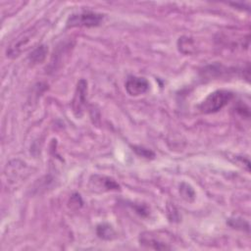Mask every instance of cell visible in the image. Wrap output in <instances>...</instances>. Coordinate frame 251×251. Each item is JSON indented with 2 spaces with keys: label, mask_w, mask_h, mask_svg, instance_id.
Masks as SVG:
<instances>
[{
  "label": "cell",
  "mask_w": 251,
  "mask_h": 251,
  "mask_svg": "<svg viewBox=\"0 0 251 251\" xmlns=\"http://www.w3.org/2000/svg\"><path fill=\"white\" fill-rule=\"evenodd\" d=\"M46 25L37 24L28 30L22 33L7 49V56L9 57H17L19 56L23 51L28 48V46L36 42V38L39 37L40 31L45 28Z\"/></svg>",
  "instance_id": "6da1fadb"
},
{
  "label": "cell",
  "mask_w": 251,
  "mask_h": 251,
  "mask_svg": "<svg viewBox=\"0 0 251 251\" xmlns=\"http://www.w3.org/2000/svg\"><path fill=\"white\" fill-rule=\"evenodd\" d=\"M233 98V93L229 90H216L210 93L199 105V110L204 114L216 113L224 108Z\"/></svg>",
  "instance_id": "7a4b0ae2"
},
{
  "label": "cell",
  "mask_w": 251,
  "mask_h": 251,
  "mask_svg": "<svg viewBox=\"0 0 251 251\" xmlns=\"http://www.w3.org/2000/svg\"><path fill=\"white\" fill-rule=\"evenodd\" d=\"M102 20H103L102 14L86 11L78 14H73L67 21V26L68 27L97 26L100 25Z\"/></svg>",
  "instance_id": "3957f363"
},
{
  "label": "cell",
  "mask_w": 251,
  "mask_h": 251,
  "mask_svg": "<svg viewBox=\"0 0 251 251\" xmlns=\"http://www.w3.org/2000/svg\"><path fill=\"white\" fill-rule=\"evenodd\" d=\"M140 245L148 248V249H155V250H171L173 247L169 245V243L164 240L161 235L157 232L153 231H144L140 233L139 236Z\"/></svg>",
  "instance_id": "277c9868"
},
{
  "label": "cell",
  "mask_w": 251,
  "mask_h": 251,
  "mask_svg": "<svg viewBox=\"0 0 251 251\" xmlns=\"http://www.w3.org/2000/svg\"><path fill=\"white\" fill-rule=\"evenodd\" d=\"M89 184H90L91 190L95 192H105V191L120 189V185L115 179L109 176H99V175L92 176L90 177Z\"/></svg>",
  "instance_id": "5b68a950"
},
{
  "label": "cell",
  "mask_w": 251,
  "mask_h": 251,
  "mask_svg": "<svg viewBox=\"0 0 251 251\" xmlns=\"http://www.w3.org/2000/svg\"><path fill=\"white\" fill-rule=\"evenodd\" d=\"M86 91H87V82L85 79L81 78L77 82L76 89L75 92L74 99L72 101V107L74 114L78 118L82 115V108L85 104L86 98Z\"/></svg>",
  "instance_id": "8992f818"
},
{
  "label": "cell",
  "mask_w": 251,
  "mask_h": 251,
  "mask_svg": "<svg viewBox=\"0 0 251 251\" xmlns=\"http://www.w3.org/2000/svg\"><path fill=\"white\" fill-rule=\"evenodd\" d=\"M126 90L131 96H139L149 90V82L145 77L129 76L126 81Z\"/></svg>",
  "instance_id": "52a82bcc"
},
{
  "label": "cell",
  "mask_w": 251,
  "mask_h": 251,
  "mask_svg": "<svg viewBox=\"0 0 251 251\" xmlns=\"http://www.w3.org/2000/svg\"><path fill=\"white\" fill-rule=\"evenodd\" d=\"M48 49L46 48L45 45H39L36 47L29 55V60L33 64H38L44 61L46 55H47Z\"/></svg>",
  "instance_id": "ba28073f"
},
{
  "label": "cell",
  "mask_w": 251,
  "mask_h": 251,
  "mask_svg": "<svg viewBox=\"0 0 251 251\" xmlns=\"http://www.w3.org/2000/svg\"><path fill=\"white\" fill-rule=\"evenodd\" d=\"M96 232H97V235L100 238L106 239V240L113 239L115 237V234H116L113 227L111 226H109L108 224L99 225L96 228Z\"/></svg>",
  "instance_id": "9c48e42d"
},
{
  "label": "cell",
  "mask_w": 251,
  "mask_h": 251,
  "mask_svg": "<svg viewBox=\"0 0 251 251\" xmlns=\"http://www.w3.org/2000/svg\"><path fill=\"white\" fill-rule=\"evenodd\" d=\"M179 192H180L182 198L188 202H191L195 199V191L191 187V185L188 183L182 182L179 186Z\"/></svg>",
  "instance_id": "30bf717a"
},
{
  "label": "cell",
  "mask_w": 251,
  "mask_h": 251,
  "mask_svg": "<svg viewBox=\"0 0 251 251\" xmlns=\"http://www.w3.org/2000/svg\"><path fill=\"white\" fill-rule=\"evenodd\" d=\"M177 43H178L179 51H181V52L183 53L184 49H186L185 52H184L185 54H190V53H192L191 48H193L194 45H193V41H192L191 38H188V37H181V38L178 39V42H177Z\"/></svg>",
  "instance_id": "8fae6325"
},
{
  "label": "cell",
  "mask_w": 251,
  "mask_h": 251,
  "mask_svg": "<svg viewBox=\"0 0 251 251\" xmlns=\"http://www.w3.org/2000/svg\"><path fill=\"white\" fill-rule=\"evenodd\" d=\"M228 225L231 226L232 227L234 228H240V229H246L247 231L249 230V225L247 222L241 220V219H233V220H230L228 222Z\"/></svg>",
  "instance_id": "7c38bea8"
},
{
  "label": "cell",
  "mask_w": 251,
  "mask_h": 251,
  "mask_svg": "<svg viewBox=\"0 0 251 251\" xmlns=\"http://www.w3.org/2000/svg\"><path fill=\"white\" fill-rule=\"evenodd\" d=\"M132 149L136 152L137 155L144 157V158H153L154 157V153L146 148L143 147H139V146H133Z\"/></svg>",
  "instance_id": "4fadbf2b"
}]
</instances>
